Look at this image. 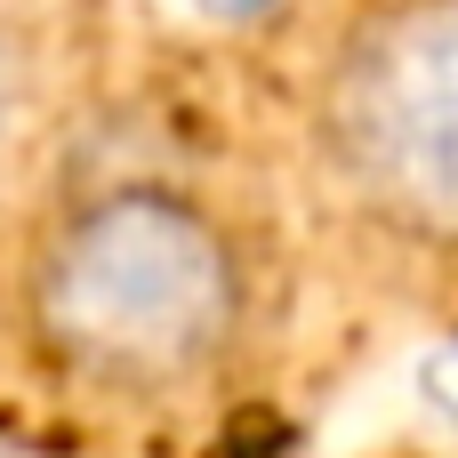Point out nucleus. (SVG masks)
I'll return each instance as SVG.
<instances>
[{
	"label": "nucleus",
	"mask_w": 458,
	"mask_h": 458,
	"mask_svg": "<svg viewBox=\"0 0 458 458\" xmlns=\"http://www.w3.org/2000/svg\"><path fill=\"white\" fill-rule=\"evenodd\" d=\"M32 338L89 386H185L242 330L233 233L169 185H105L32 258Z\"/></svg>",
	"instance_id": "1"
},
{
	"label": "nucleus",
	"mask_w": 458,
	"mask_h": 458,
	"mask_svg": "<svg viewBox=\"0 0 458 458\" xmlns=\"http://www.w3.org/2000/svg\"><path fill=\"white\" fill-rule=\"evenodd\" d=\"M330 177L403 242L458 250V0H378L314 89Z\"/></svg>",
	"instance_id": "2"
},
{
	"label": "nucleus",
	"mask_w": 458,
	"mask_h": 458,
	"mask_svg": "<svg viewBox=\"0 0 458 458\" xmlns=\"http://www.w3.org/2000/svg\"><path fill=\"white\" fill-rule=\"evenodd\" d=\"M24 113H32V56H24V32L0 16V161L16 153Z\"/></svg>",
	"instance_id": "3"
}]
</instances>
